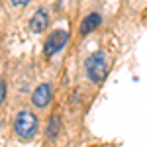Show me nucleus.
<instances>
[{
    "label": "nucleus",
    "instance_id": "39448f33",
    "mask_svg": "<svg viewBox=\"0 0 147 147\" xmlns=\"http://www.w3.org/2000/svg\"><path fill=\"white\" fill-rule=\"evenodd\" d=\"M47 24H49V16H47V12L43 8H39L32 16V20H30V28H32V32H35V34H41L47 28Z\"/></svg>",
    "mask_w": 147,
    "mask_h": 147
},
{
    "label": "nucleus",
    "instance_id": "423d86ee",
    "mask_svg": "<svg viewBox=\"0 0 147 147\" xmlns=\"http://www.w3.org/2000/svg\"><path fill=\"white\" fill-rule=\"evenodd\" d=\"M102 22V18H100V14H88L84 20H82V24H80V32L86 35V34H90L92 30H96L98 26H100Z\"/></svg>",
    "mask_w": 147,
    "mask_h": 147
},
{
    "label": "nucleus",
    "instance_id": "f257e3e1",
    "mask_svg": "<svg viewBox=\"0 0 147 147\" xmlns=\"http://www.w3.org/2000/svg\"><path fill=\"white\" fill-rule=\"evenodd\" d=\"M84 69H86L88 79L94 80V82H100V80L106 77V73H108V63H106V55H104V51H96V53H92V55L86 59Z\"/></svg>",
    "mask_w": 147,
    "mask_h": 147
},
{
    "label": "nucleus",
    "instance_id": "6e6552de",
    "mask_svg": "<svg viewBox=\"0 0 147 147\" xmlns=\"http://www.w3.org/2000/svg\"><path fill=\"white\" fill-rule=\"evenodd\" d=\"M4 94H6V84H4V80H0V104L4 100Z\"/></svg>",
    "mask_w": 147,
    "mask_h": 147
},
{
    "label": "nucleus",
    "instance_id": "f03ea898",
    "mask_svg": "<svg viewBox=\"0 0 147 147\" xmlns=\"http://www.w3.org/2000/svg\"><path fill=\"white\" fill-rule=\"evenodd\" d=\"M14 129H16V134L22 139H32L35 136V131H37V118H35V114L28 112V110H22L16 116Z\"/></svg>",
    "mask_w": 147,
    "mask_h": 147
},
{
    "label": "nucleus",
    "instance_id": "0eeeda50",
    "mask_svg": "<svg viewBox=\"0 0 147 147\" xmlns=\"http://www.w3.org/2000/svg\"><path fill=\"white\" fill-rule=\"evenodd\" d=\"M57 131H59V116H51V120H49V131H47V136L51 137V139H55L57 137Z\"/></svg>",
    "mask_w": 147,
    "mask_h": 147
},
{
    "label": "nucleus",
    "instance_id": "7ed1b4c3",
    "mask_svg": "<svg viewBox=\"0 0 147 147\" xmlns=\"http://www.w3.org/2000/svg\"><path fill=\"white\" fill-rule=\"evenodd\" d=\"M67 41H69V34H67V32H61V30L53 32V34L49 35L47 43H45V55L47 57L55 55L59 49H63V47H65Z\"/></svg>",
    "mask_w": 147,
    "mask_h": 147
},
{
    "label": "nucleus",
    "instance_id": "20e7f679",
    "mask_svg": "<svg viewBox=\"0 0 147 147\" xmlns=\"http://www.w3.org/2000/svg\"><path fill=\"white\" fill-rule=\"evenodd\" d=\"M32 100H34V104L37 108H45L47 104L51 102V86H49V84H39L34 90Z\"/></svg>",
    "mask_w": 147,
    "mask_h": 147
},
{
    "label": "nucleus",
    "instance_id": "1a4fd4ad",
    "mask_svg": "<svg viewBox=\"0 0 147 147\" xmlns=\"http://www.w3.org/2000/svg\"><path fill=\"white\" fill-rule=\"evenodd\" d=\"M30 0H12V4L14 6H24V4H28Z\"/></svg>",
    "mask_w": 147,
    "mask_h": 147
}]
</instances>
